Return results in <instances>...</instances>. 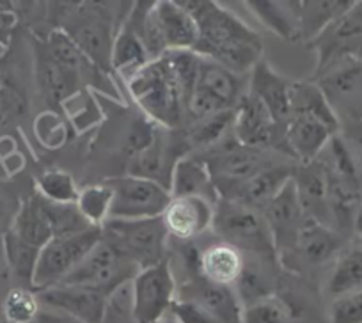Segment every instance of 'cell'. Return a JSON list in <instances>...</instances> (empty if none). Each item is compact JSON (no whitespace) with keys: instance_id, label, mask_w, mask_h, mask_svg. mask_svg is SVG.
<instances>
[{"instance_id":"cell-1","label":"cell","mask_w":362,"mask_h":323,"mask_svg":"<svg viewBox=\"0 0 362 323\" xmlns=\"http://www.w3.org/2000/svg\"><path fill=\"white\" fill-rule=\"evenodd\" d=\"M197 25L194 52L215 61L235 75H245L263 61L264 45L259 34L235 13L214 0H177Z\"/></svg>"},{"instance_id":"cell-2","label":"cell","mask_w":362,"mask_h":323,"mask_svg":"<svg viewBox=\"0 0 362 323\" xmlns=\"http://www.w3.org/2000/svg\"><path fill=\"white\" fill-rule=\"evenodd\" d=\"M127 88L148 119L169 130H177L185 121V102L165 55L149 61L139 69Z\"/></svg>"},{"instance_id":"cell-3","label":"cell","mask_w":362,"mask_h":323,"mask_svg":"<svg viewBox=\"0 0 362 323\" xmlns=\"http://www.w3.org/2000/svg\"><path fill=\"white\" fill-rule=\"evenodd\" d=\"M211 235L224 244L233 245L243 254L279 262L270 229L261 210L236 201L221 199L215 204Z\"/></svg>"},{"instance_id":"cell-4","label":"cell","mask_w":362,"mask_h":323,"mask_svg":"<svg viewBox=\"0 0 362 323\" xmlns=\"http://www.w3.org/2000/svg\"><path fill=\"white\" fill-rule=\"evenodd\" d=\"M105 6L102 2L76 4V8L68 9L61 16L57 27L71 37L87 59L110 75V57L119 27H116L117 20L112 8Z\"/></svg>"},{"instance_id":"cell-5","label":"cell","mask_w":362,"mask_h":323,"mask_svg":"<svg viewBox=\"0 0 362 323\" xmlns=\"http://www.w3.org/2000/svg\"><path fill=\"white\" fill-rule=\"evenodd\" d=\"M102 231L103 240L112 244L141 270L169 259L170 236L162 217L142 221L109 218L102 225Z\"/></svg>"},{"instance_id":"cell-6","label":"cell","mask_w":362,"mask_h":323,"mask_svg":"<svg viewBox=\"0 0 362 323\" xmlns=\"http://www.w3.org/2000/svg\"><path fill=\"white\" fill-rule=\"evenodd\" d=\"M308 47L316 54L315 80L339 66L362 61V0L327 25Z\"/></svg>"},{"instance_id":"cell-7","label":"cell","mask_w":362,"mask_h":323,"mask_svg":"<svg viewBox=\"0 0 362 323\" xmlns=\"http://www.w3.org/2000/svg\"><path fill=\"white\" fill-rule=\"evenodd\" d=\"M102 228H96V225H90L89 229L76 235L52 238L40 251L33 290L37 293V291L62 283L66 276L75 270L82 263V259L102 242Z\"/></svg>"},{"instance_id":"cell-8","label":"cell","mask_w":362,"mask_h":323,"mask_svg":"<svg viewBox=\"0 0 362 323\" xmlns=\"http://www.w3.org/2000/svg\"><path fill=\"white\" fill-rule=\"evenodd\" d=\"M139 272L141 269L134 262L102 238V242L82 259V263L59 284L93 286L112 297L124 284L132 283Z\"/></svg>"},{"instance_id":"cell-9","label":"cell","mask_w":362,"mask_h":323,"mask_svg":"<svg viewBox=\"0 0 362 323\" xmlns=\"http://www.w3.org/2000/svg\"><path fill=\"white\" fill-rule=\"evenodd\" d=\"M105 183L114 194L109 218L142 221L162 217L170 203L169 190L151 180L123 175L107 180Z\"/></svg>"},{"instance_id":"cell-10","label":"cell","mask_w":362,"mask_h":323,"mask_svg":"<svg viewBox=\"0 0 362 323\" xmlns=\"http://www.w3.org/2000/svg\"><path fill=\"white\" fill-rule=\"evenodd\" d=\"M177 283L169 259L142 269L132 281V315L137 323H162L176 300Z\"/></svg>"},{"instance_id":"cell-11","label":"cell","mask_w":362,"mask_h":323,"mask_svg":"<svg viewBox=\"0 0 362 323\" xmlns=\"http://www.w3.org/2000/svg\"><path fill=\"white\" fill-rule=\"evenodd\" d=\"M190 148L183 131L156 127L153 141L141 153L128 160L127 175L151 180L170 189L174 165L180 158L190 155Z\"/></svg>"},{"instance_id":"cell-12","label":"cell","mask_w":362,"mask_h":323,"mask_svg":"<svg viewBox=\"0 0 362 323\" xmlns=\"http://www.w3.org/2000/svg\"><path fill=\"white\" fill-rule=\"evenodd\" d=\"M204 160L214 178L215 187L222 183H240L252 178L257 172L274 165L267 155V149L247 148L236 139L218 142L214 148L197 153Z\"/></svg>"},{"instance_id":"cell-13","label":"cell","mask_w":362,"mask_h":323,"mask_svg":"<svg viewBox=\"0 0 362 323\" xmlns=\"http://www.w3.org/2000/svg\"><path fill=\"white\" fill-rule=\"evenodd\" d=\"M43 47L47 54L82 88H93L96 91L114 96V98H119V91L114 86L109 73L100 69L90 59H87L64 30H61L59 27L50 30L48 36L45 37Z\"/></svg>"},{"instance_id":"cell-14","label":"cell","mask_w":362,"mask_h":323,"mask_svg":"<svg viewBox=\"0 0 362 323\" xmlns=\"http://www.w3.org/2000/svg\"><path fill=\"white\" fill-rule=\"evenodd\" d=\"M344 247H346V240L339 231L330 225L320 224L315 218L305 217L298 233L295 251L286 258L279 259V263L284 269L291 266V272H300L302 266L316 269L329 262H336Z\"/></svg>"},{"instance_id":"cell-15","label":"cell","mask_w":362,"mask_h":323,"mask_svg":"<svg viewBox=\"0 0 362 323\" xmlns=\"http://www.w3.org/2000/svg\"><path fill=\"white\" fill-rule=\"evenodd\" d=\"M41 305L62 312L78 323H105L110 297L93 286L55 284L37 291Z\"/></svg>"},{"instance_id":"cell-16","label":"cell","mask_w":362,"mask_h":323,"mask_svg":"<svg viewBox=\"0 0 362 323\" xmlns=\"http://www.w3.org/2000/svg\"><path fill=\"white\" fill-rule=\"evenodd\" d=\"M268 229H270L274 247L279 259L286 258L295 251L298 233L305 221V213L298 201L293 178L281 189L274 199L268 201L261 210Z\"/></svg>"},{"instance_id":"cell-17","label":"cell","mask_w":362,"mask_h":323,"mask_svg":"<svg viewBox=\"0 0 362 323\" xmlns=\"http://www.w3.org/2000/svg\"><path fill=\"white\" fill-rule=\"evenodd\" d=\"M233 134L236 141L247 148H274L288 153L284 131L274 123L267 107L249 91H245L235 110Z\"/></svg>"},{"instance_id":"cell-18","label":"cell","mask_w":362,"mask_h":323,"mask_svg":"<svg viewBox=\"0 0 362 323\" xmlns=\"http://www.w3.org/2000/svg\"><path fill=\"white\" fill-rule=\"evenodd\" d=\"M176 298L192 300L214 318L215 323H242L243 307L235 288L214 284L197 276H190L177 284Z\"/></svg>"},{"instance_id":"cell-19","label":"cell","mask_w":362,"mask_h":323,"mask_svg":"<svg viewBox=\"0 0 362 323\" xmlns=\"http://www.w3.org/2000/svg\"><path fill=\"white\" fill-rule=\"evenodd\" d=\"M249 89L270 112L274 123L286 134L291 117V93L295 80L281 75L268 61H259L249 73Z\"/></svg>"},{"instance_id":"cell-20","label":"cell","mask_w":362,"mask_h":323,"mask_svg":"<svg viewBox=\"0 0 362 323\" xmlns=\"http://www.w3.org/2000/svg\"><path fill=\"white\" fill-rule=\"evenodd\" d=\"M295 165L274 164L252 178L240 183H222L217 185L221 199L236 201L256 210H263L264 204L281 192L284 185L293 178Z\"/></svg>"},{"instance_id":"cell-21","label":"cell","mask_w":362,"mask_h":323,"mask_svg":"<svg viewBox=\"0 0 362 323\" xmlns=\"http://www.w3.org/2000/svg\"><path fill=\"white\" fill-rule=\"evenodd\" d=\"M318 84L336 116L346 114L354 121L362 117V61L350 62L332 69L322 78L313 80Z\"/></svg>"},{"instance_id":"cell-22","label":"cell","mask_w":362,"mask_h":323,"mask_svg":"<svg viewBox=\"0 0 362 323\" xmlns=\"http://www.w3.org/2000/svg\"><path fill=\"white\" fill-rule=\"evenodd\" d=\"M214 210V204L199 197H170L162 221L170 238L192 242L211 231Z\"/></svg>"},{"instance_id":"cell-23","label":"cell","mask_w":362,"mask_h":323,"mask_svg":"<svg viewBox=\"0 0 362 323\" xmlns=\"http://www.w3.org/2000/svg\"><path fill=\"white\" fill-rule=\"evenodd\" d=\"M293 183L305 217L329 225L332 217L329 208V175L325 165L318 164L316 160L309 164L295 165Z\"/></svg>"},{"instance_id":"cell-24","label":"cell","mask_w":362,"mask_h":323,"mask_svg":"<svg viewBox=\"0 0 362 323\" xmlns=\"http://www.w3.org/2000/svg\"><path fill=\"white\" fill-rule=\"evenodd\" d=\"M169 192L170 197H199L214 206L221 201L210 169L196 153L177 160L170 178Z\"/></svg>"},{"instance_id":"cell-25","label":"cell","mask_w":362,"mask_h":323,"mask_svg":"<svg viewBox=\"0 0 362 323\" xmlns=\"http://www.w3.org/2000/svg\"><path fill=\"white\" fill-rule=\"evenodd\" d=\"M334 135H337L336 131L315 117L291 116L284 139L288 153L298 160V164H309L318 158Z\"/></svg>"},{"instance_id":"cell-26","label":"cell","mask_w":362,"mask_h":323,"mask_svg":"<svg viewBox=\"0 0 362 323\" xmlns=\"http://www.w3.org/2000/svg\"><path fill=\"white\" fill-rule=\"evenodd\" d=\"M243 256H245V265H243L242 276L238 277L233 288L238 295L242 307H247L276 295L281 288V276L276 274V266L279 262H270V259L249 254Z\"/></svg>"},{"instance_id":"cell-27","label":"cell","mask_w":362,"mask_h":323,"mask_svg":"<svg viewBox=\"0 0 362 323\" xmlns=\"http://www.w3.org/2000/svg\"><path fill=\"white\" fill-rule=\"evenodd\" d=\"M36 76L40 93L50 107L66 105L76 93H82V86L47 54L43 43L36 50Z\"/></svg>"},{"instance_id":"cell-28","label":"cell","mask_w":362,"mask_h":323,"mask_svg":"<svg viewBox=\"0 0 362 323\" xmlns=\"http://www.w3.org/2000/svg\"><path fill=\"white\" fill-rule=\"evenodd\" d=\"M245 256L233 245L215 242L206 245L199 258V274L206 281L221 286H235L242 276Z\"/></svg>"},{"instance_id":"cell-29","label":"cell","mask_w":362,"mask_h":323,"mask_svg":"<svg viewBox=\"0 0 362 323\" xmlns=\"http://www.w3.org/2000/svg\"><path fill=\"white\" fill-rule=\"evenodd\" d=\"M196 89L221 102L226 109L233 110L238 107L240 100L245 95L238 75L206 57H201L199 61Z\"/></svg>"},{"instance_id":"cell-30","label":"cell","mask_w":362,"mask_h":323,"mask_svg":"<svg viewBox=\"0 0 362 323\" xmlns=\"http://www.w3.org/2000/svg\"><path fill=\"white\" fill-rule=\"evenodd\" d=\"M249 11L263 23L270 33L286 41H300V2H279V0H249Z\"/></svg>"},{"instance_id":"cell-31","label":"cell","mask_w":362,"mask_h":323,"mask_svg":"<svg viewBox=\"0 0 362 323\" xmlns=\"http://www.w3.org/2000/svg\"><path fill=\"white\" fill-rule=\"evenodd\" d=\"M362 291V244H351L341 251L325 283V295L334 298Z\"/></svg>"},{"instance_id":"cell-32","label":"cell","mask_w":362,"mask_h":323,"mask_svg":"<svg viewBox=\"0 0 362 323\" xmlns=\"http://www.w3.org/2000/svg\"><path fill=\"white\" fill-rule=\"evenodd\" d=\"M149 61H151V57H149L139 34L127 22L121 23L116 40H114L112 57H110L112 73L123 76L124 82H127L139 69L144 68Z\"/></svg>"},{"instance_id":"cell-33","label":"cell","mask_w":362,"mask_h":323,"mask_svg":"<svg viewBox=\"0 0 362 323\" xmlns=\"http://www.w3.org/2000/svg\"><path fill=\"white\" fill-rule=\"evenodd\" d=\"M291 116H311L325 123L336 134L341 127L339 117L336 116L316 82L295 80L293 93H291Z\"/></svg>"},{"instance_id":"cell-34","label":"cell","mask_w":362,"mask_h":323,"mask_svg":"<svg viewBox=\"0 0 362 323\" xmlns=\"http://www.w3.org/2000/svg\"><path fill=\"white\" fill-rule=\"evenodd\" d=\"M354 0H325V2H300V41L311 43L327 25L339 18L354 6Z\"/></svg>"},{"instance_id":"cell-35","label":"cell","mask_w":362,"mask_h":323,"mask_svg":"<svg viewBox=\"0 0 362 323\" xmlns=\"http://www.w3.org/2000/svg\"><path fill=\"white\" fill-rule=\"evenodd\" d=\"M9 231L15 233L25 244L37 249H43L54 238V233H52L50 224H48L47 217H45L43 210L37 203L36 194L30 199H27L25 203H22L15 218H13Z\"/></svg>"},{"instance_id":"cell-36","label":"cell","mask_w":362,"mask_h":323,"mask_svg":"<svg viewBox=\"0 0 362 323\" xmlns=\"http://www.w3.org/2000/svg\"><path fill=\"white\" fill-rule=\"evenodd\" d=\"M235 110H224L215 116L187 124L183 134H185L190 151L203 153L224 141L226 135L233 130V124H235Z\"/></svg>"},{"instance_id":"cell-37","label":"cell","mask_w":362,"mask_h":323,"mask_svg":"<svg viewBox=\"0 0 362 323\" xmlns=\"http://www.w3.org/2000/svg\"><path fill=\"white\" fill-rule=\"evenodd\" d=\"M2 245H4V254L8 259L9 272L23 288L33 290L34 272H36L37 258H40L41 249L33 247L25 244L22 238L15 235L13 231H6L2 235Z\"/></svg>"},{"instance_id":"cell-38","label":"cell","mask_w":362,"mask_h":323,"mask_svg":"<svg viewBox=\"0 0 362 323\" xmlns=\"http://www.w3.org/2000/svg\"><path fill=\"white\" fill-rule=\"evenodd\" d=\"M36 199L40 203L41 210H43L45 217H47L48 224H50L54 238H61V236H71L76 233H82L90 228L89 222L80 215L78 208L75 203L71 204H61L52 203V201L45 199L36 192Z\"/></svg>"},{"instance_id":"cell-39","label":"cell","mask_w":362,"mask_h":323,"mask_svg":"<svg viewBox=\"0 0 362 323\" xmlns=\"http://www.w3.org/2000/svg\"><path fill=\"white\" fill-rule=\"evenodd\" d=\"M40 312L41 302L30 288H11L0 302V315L8 323H34Z\"/></svg>"},{"instance_id":"cell-40","label":"cell","mask_w":362,"mask_h":323,"mask_svg":"<svg viewBox=\"0 0 362 323\" xmlns=\"http://www.w3.org/2000/svg\"><path fill=\"white\" fill-rule=\"evenodd\" d=\"M112 197V189L107 183H98V185H89L80 190L75 204L78 208L80 215L90 225L102 228L109 221Z\"/></svg>"},{"instance_id":"cell-41","label":"cell","mask_w":362,"mask_h":323,"mask_svg":"<svg viewBox=\"0 0 362 323\" xmlns=\"http://www.w3.org/2000/svg\"><path fill=\"white\" fill-rule=\"evenodd\" d=\"M242 323H298L290 304L279 293L243 307Z\"/></svg>"},{"instance_id":"cell-42","label":"cell","mask_w":362,"mask_h":323,"mask_svg":"<svg viewBox=\"0 0 362 323\" xmlns=\"http://www.w3.org/2000/svg\"><path fill=\"white\" fill-rule=\"evenodd\" d=\"M163 55H165L167 62H169L170 69H173V75L176 78L177 86H180L183 102L187 105L197 84L201 55H197L194 50H170Z\"/></svg>"},{"instance_id":"cell-43","label":"cell","mask_w":362,"mask_h":323,"mask_svg":"<svg viewBox=\"0 0 362 323\" xmlns=\"http://www.w3.org/2000/svg\"><path fill=\"white\" fill-rule=\"evenodd\" d=\"M78 192L75 178L62 169H50L37 178V194L52 203H76Z\"/></svg>"},{"instance_id":"cell-44","label":"cell","mask_w":362,"mask_h":323,"mask_svg":"<svg viewBox=\"0 0 362 323\" xmlns=\"http://www.w3.org/2000/svg\"><path fill=\"white\" fill-rule=\"evenodd\" d=\"M329 323H362V291L330 300Z\"/></svg>"},{"instance_id":"cell-45","label":"cell","mask_w":362,"mask_h":323,"mask_svg":"<svg viewBox=\"0 0 362 323\" xmlns=\"http://www.w3.org/2000/svg\"><path fill=\"white\" fill-rule=\"evenodd\" d=\"M169 315L174 323H215L214 318L204 309H201L196 302L176 298L170 305Z\"/></svg>"},{"instance_id":"cell-46","label":"cell","mask_w":362,"mask_h":323,"mask_svg":"<svg viewBox=\"0 0 362 323\" xmlns=\"http://www.w3.org/2000/svg\"><path fill=\"white\" fill-rule=\"evenodd\" d=\"M22 100L16 93L9 91V89H0V130L9 124V121L15 116L22 112Z\"/></svg>"},{"instance_id":"cell-47","label":"cell","mask_w":362,"mask_h":323,"mask_svg":"<svg viewBox=\"0 0 362 323\" xmlns=\"http://www.w3.org/2000/svg\"><path fill=\"white\" fill-rule=\"evenodd\" d=\"M16 25V15L11 4H0V45L8 43L13 27Z\"/></svg>"},{"instance_id":"cell-48","label":"cell","mask_w":362,"mask_h":323,"mask_svg":"<svg viewBox=\"0 0 362 323\" xmlns=\"http://www.w3.org/2000/svg\"><path fill=\"white\" fill-rule=\"evenodd\" d=\"M9 277H11V272H9L8 259H6L4 254V245H2V238H0V284L8 283Z\"/></svg>"},{"instance_id":"cell-49","label":"cell","mask_w":362,"mask_h":323,"mask_svg":"<svg viewBox=\"0 0 362 323\" xmlns=\"http://www.w3.org/2000/svg\"><path fill=\"white\" fill-rule=\"evenodd\" d=\"M6 215H8V210H6V203L2 201V197H0V224H2V221L6 218Z\"/></svg>"},{"instance_id":"cell-50","label":"cell","mask_w":362,"mask_h":323,"mask_svg":"<svg viewBox=\"0 0 362 323\" xmlns=\"http://www.w3.org/2000/svg\"><path fill=\"white\" fill-rule=\"evenodd\" d=\"M4 88V84H2V76H0V89Z\"/></svg>"},{"instance_id":"cell-51","label":"cell","mask_w":362,"mask_h":323,"mask_svg":"<svg viewBox=\"0 0 362 323\" xmlns=\"http://www.w3.org/2000/svg\"><path fill=\"white\" fill-rule=\"evenodd\" d=\"M361 244H362V238H361Z\"/></svg>"},{"instance_id":"cell-52","label":"cell","mask_w":362,"mask_h":323,"mask_svg":"<svg viewBox=\"0 0 362 323\" xmlns=\"http://www.w3.org/2000/svg\"><path fill=\"white\" fill-rule=\"evenodd\" d=\"M173 323H174V322H173Z\"/></svg>"}]
</instances>
